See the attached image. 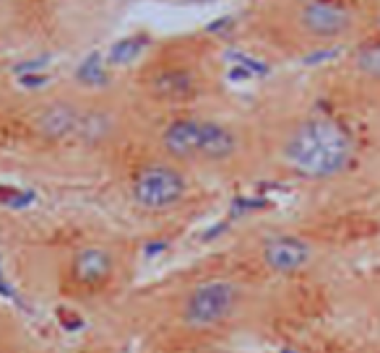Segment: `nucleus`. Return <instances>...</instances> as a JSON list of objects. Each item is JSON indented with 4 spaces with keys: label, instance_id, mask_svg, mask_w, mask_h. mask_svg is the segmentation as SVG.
Wrapping results in <instances>:
<instances>
[{
    "label": "nucleus",
    "instance_id": "obj_1",
    "mask_svg": "<svg viewBox=\"0 0 380 353\" xmlns=\"http://www.w3.org/2000/svg\"><path fill=\"white\" fill-rule=\"evenodd\" d=\"M258 36H284L302 52L318 55L367 31L362 0H263L255 10Z\"/></svg>",
    "mask_w": 380,
    "mask_h": 353
},
{
    "label": "nucleus",
    "instance_id": "obj_2",
    "mask_svg": "<svg viewBox=\"0 0 380 353\" xmlns=\"http://www.w3.org/2000/svg\"><path fill=\"white\" fill-rule=\"evenodd\" d=\"M354 159V141L336 120L316 115L292 127L284 141V161L302 177L328 180L342 174Z\"/></svg>",
    "mask_w": 380,
    "mask_h": 353
},
{
    "label": "nucleus",
    "instance_id": "obj_3",
    "mask_svg": "<svg viewBox=\"0 0 380 353\" xmlns=\"http://www.w3.org/2000/svg\"><path fill=\"white\" fill-rule=\"evenodd\" d=\"M162 145L172 159L183 161H227L237 154V136L230 125L209 117H177L164 133Z\"/></svg>",
    "mask_w": 380,
    "mask_h": 353
},
{
    "label": "nucleus",
    "instance_id": "obj_4",
    "mask_svg": "<svg viewBox=\"0 0 380 353\" xmlns=\"http://www.w3.org/2000/svg\"><path fill=\"white\" fill-rule=\"evenodd\" d=\"M188 190V182L172 164H148L133 182V198L146 210H167L177 206Z\"/></svg>",
    "mask_w": 380,
    "mask_h": 353
},
{
    "label": "nucleus",
    "instance_id": "obj_5",
    "mask_svg": "<svg viewBox=\"0 0 380 353\" xmlns=\"http://www.w3.org/2000/svg\"><path fill=\"white\" fill-rule=\"evenodd\" d=\"M240 289L230 281L198 283L185 301V322L190 327H211L227 319L237 307Z\"/></svg>",
    "mask_w": 380,
    "mask_h": 353
},
{
    "label": "nucleus",
    "instance_id": "obj_6",
    "mask_svg": "<svg viewBox=\"0 0 380 353\" xmlns=\"http://www.w3.org/2000/svg\"><path fill=\"white\" fill-rule=\"evenodd\" d=\"M263 260L276 273H297L313 260V247L300 236H271L263 245Z\"/></svg>",
    "mask_w": 380,
    "mask_h": 353
},
{
    "label": "nucleus",
    "instance_id": "obj_7",
    "mask_svg": "<svg viewBox=\"0 0 380 353\" xmlns=\"http://www.w3.org/2000/svg\"><path fill=\"white\" fill-rule=\"evenodd\" d=\"M78 122H81V112H78L73 104H68V101L50 104L37 117L39 133L45 138H52V141L73 136L76 130H78Z\"/></svg>",
    "mask_w": 380,
    "mask_h": 353
},
{
    "label": "nucleus",
    "instance_id": "obj_8",
    "mask_svg": "<svg viewBox=\"0 0 380 353\" xmlns=\"http://www.w3.org/2000/svg\"><path fill=\"white\" fill-rule=\"evenodd\" d=\"M73 273L78 281L84 283H102L107 275L112 273V257L107 250H99V247H89L84 252H78L73 263Z\"/></svg>",
    "mask_w": 380,
    "mask_h": 353
},
{
    "label": "nucleus",
    "instance_id": "obj_9",
    "mask_svg": "<svg viewBox=\"0 0 380 353\" xmlns=\"http://www.w3.org/2000/svg\"><path fill=\"white\" fill-rule=\"evenodd\" d=\"M354 73L370 83H380V39H370L357 45L352 52Z\"/></svg>",
    "mask_w": 380,
    "mask_h": 353
}]
</instances>
